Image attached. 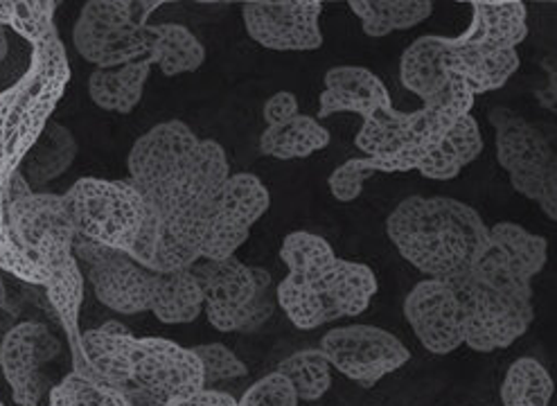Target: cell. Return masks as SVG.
<instances>
[{"instance_id": "obj_1", "label": "cell", "mask_w": 557, "mask_h": 406, "mask_svg": "<svg viewBox=\"0 0 557 406\" xmlns=\"http://www.w3.org/2000/svg\"><path fill=\"white\" fill-rule=\"evenodd\" d=\"M127 170L145 204V226L129 256L153 273L193 269L214 197L231 176L224 147L199 138L183 120H168L134 143Z\"/></svg>"}, {"instance_id": "obj_2", "label": "cell", "mask_w": 557, "mask_h": 406, "mask_svg": "<svg viewBox=\"0 0 557 406\" xmlns=\"http://www.w3.org/2000/svg\"><path fill=\"white\" fill-rule=\"evenodd\" d=\"M281 260L287 275L275 287V300L298 330L359 317L380 290L373 269L336 258L332 244L317 233H289L281 246Z\"/></svg>"}, {"instance_id": "obj_3", "label": "cell", "mask_w": 557, "mask_h": 406, "mask_svg": "<svg viewBox=\"0 0 557 406\" xmlns=\"http://www.w3.org/2000/svg\"><path fill=\"white\" fill-rule=\"evenodd\" d=\"M386 235L413 269L426 278L470 275L483 258L490 226L476 208L451 197H407L386 220Z\"/></svg>"}, {"instance_id": "obj_4", "label": "cell", "mask_w": 557, "mask_h": 406, "mask_svg": "<svg viewBox=\"0 0 557 406\" xmlns=\"http://www.w3.org/2000/svg\"><path fill=\"white\" fill-rule=\"evenodd\" d=\"M71 82V61L59 33L29 54L27 71L0 93V174L16 172L46 132Z\"/></svg>"}, {"instance_id": "obj_5", "label": "cell", "mask_w": 557, "mask_h": 406, "mask_svg": "<svg viewBox=\"0 0 557 406\" xmlns=\"http://www.w3.org/2000/svg\"><path fill=\"white\" fill-rule=\"evenodd\" d=\"M497 161L515 193L531 199L557 222V124L533 122L508 107L490 111Z\"/></svg>"}, {"instance_id": "obj_6", "label": "cell", "mask_w": 557, "mask_h": 406, "mask_svg": "<svg viewBox=\"0 0 557 406\" xmlns=\"http://www.w3.org/2000/svg\"><path fill=\"white\" fill-rule=\"evenodd\" d=\"M472 102L420 107L418 111H377L363 120L355 136L357 149L384 161L393 174L413 172L436 151L460 118L472 113Z\"/></svg>"}, {"instance_id": "obj_7", "label": "cell", "mask_w": 557, "mask_h": 406, "mask_svg": "<svg viewBox=\"0 0 557 406\" xmlns=\"http://www.w3.org/2000/svg\"><path fill=\"white\" fill-rule=\"evenodd\" d=\"M203 290L208 323L220 332H258L275 311L271 294L273 278L262 267L244 264L237 256L228 260H199L193 267Z\"/></svg>"}, {"instance_id": "obj_8", "label": "cell", "mask_w": 557, "mask_h": 406, "mask_svg": "<svg viewBox=\"0 0 557 406\" xmlns=\"http://www.w3.org/2000/svg\"><path fill=\"white\" fill-rule=\"evenodd\" d=\"M163 0H88L82 8L73 44L96 69H120L147 59V25Z\"/></svg>"}, {"instance_id": "obj_9", "label": "cell", "mask_w": 557, "mask_h": 406, "mask_svg": "<svg viewBox=\"0 0 557 406\" xmlns=\"http://www.w3.org/2000/svg\"><path fill=\"white\" fill-rule=\"evenodd\" d=\"M75 235L132 254L143 226L145 204L132 181L84 176L64 193Z\"/></svg>"}, {"instance_id": "obj_10", "label": "cell", "mask_w": 557, "mask_h": 406, "mask_svg": "<svg viewBox=\"0 0 557 406\" xmlns=\"http://www.w3.org/2000/svg\"><path fill=\"white\" fill-rule=\"evenodd\" d=\"M203 389V366L193 348L161 336L136 339L127 391L134 406H165Z\"/></svg>"}, {"instance_id": "obj_11", "label": "cell", "mask_w": 557, "mask_h": 406, "mask_svg": "<svg viewBox=\"0 0 557 406\" xmlns=\"http://www.w3.org/2000/svg\"><path fill=\"white\" fill-rule=\"evenodd\" d=\"M451 285L462 307L466 346L474 353L506 350L533 325V300L487 290L472 275L460 278Z\"/></svg>"}, {"instance_id": "obj_12", "label": "cell", "mask_w": 557, "mask_h": 406, "mask_svg": "<svg viewBox=\"0 0 557 406\" xmlns=\"http://www.w3.org/2000/svg\"><path fill=\"white\" fill-rule=\"evenodd\" d=\"M548 262V242L515 222L490 226V242L476 269V283L499 294L533 300V278Z\"/></svg>"}, {"instance_id": "obj_13", "label": "cell", "mask_w": 557, "mask_h": 406, "mask_svg": "<svg viewBox=\"0 0 557 406\" xmlns=\"http://www.w3.org/2000/svg\"><path fill=\"white\" fill-rule=\"evenodd\" d=\"M73 251L84 267L86 283L104 307L125 317L149 311L159 273L145 269L125 251L82 237H75Z\"/></svg>"}, {"instance_id": "obj_14", "label": "cell", "mask_w": 557, "mask_h": 406, "mask_svg": "<svg viewBox=\"0 0 557 406\" xmlns=\"http://www.w3.org/2000/svg\"><path fill=\"white\" fill-rule=\"evenodd\" d=\"M319 348L334 370L361 389H373L386 374L411 361L405 343L375 325L334 328L323 334Z\"/></svg>"}, {"instance_id": "obj_15", "label": "cell", "mask_w": 557, "mask_h": 406, "mask_svg": "<svg viewBox=\"0 0 557 406\" xmlns=\"http://www.w3.org/2000/svg\"><path fill=\"white\" fill-rule=\"evenodd\" d=\"M271 195L262 179L251 172L231 174L222 190L216 193L206 239L201 248V260H228L237 248L249 239L251 229L269 212Z\"/></svg>"}, {"instance_id": "obj_16", "label": "cell", "mask_w": 557, "mask_h": 406, "mask_svg": "<svg viewBox=\"0 0 557 406\" xmlns=\"http://www.w3.org/2000/svg\"><path fill=\"white\" fill-rule=\"evenodd\" d=\"M321 0H251L242 5L246 35L275 52H309L323 46Z\"/></svg>"}, {"instance_id": "obj_17", "label": "cell", "mask_w": 557, "mask_h": 406, "mask_svg": "<svg viewBox=\"0 0 557 406\" xmlns=\"http://www.w3.org/2000/svg\"><path fill=\"white\" fill-rule=\"evenodd\" d=\"M61 353V341L39 321H23L0 341V368L16 406H41L48 391L44 366Z\"/></svg>"}, {"instance_id": "obj_18", "label": "cell", "mask_w": 557, "mask_h": 406, "mask_svg": "<svg viewBox=\"0 0 557 406\" xmlns=\"http://www.w3.org/2000/svg\"><path fill=\"white\" fill-rule=\"evenodd\" d=\"M75 229L66 210L64 195L29 193L10 210V239L21 262L35 275V285L44 287L41 258L57 239L75 242Z\"/></svg>"}, {"instance_id": "obj_19", "label": "cell", "mask_w": 557, "mask_h": 406, "mask_svg": "<svg viewBox=\"0 0 557 406\" xmlns=\"http://www.w3.org/2000/svg\"><path fill=\"white\" fill-rule=\"evenodd\" d=\"M405 317L431 355H451L466 346L462 307L449 280H420L405 298Z\"/></svg>"}, {"instance_id": "obj_20", "label": "cell", "mask_w": 557, "mask_h": 406, "mask_svg": "<svg viewBox=\"0 0 557 406\" xmlns=\"http://www.w3.org/2000/svg\"><path fill=\"white\" fill-rule=\"evenodd\" d=\"M399 82L416 93L424 107H438L447 102H472L476 96L472 88L454 77L445 66V37H418L399 59Z\"/></svg>"}, {"instance_id": "obj_21", "label": "cell", "mask_w": 557, "mask_h": 406, "mask_svg": "<svg viewBox=\"0 0 557 406\" xmlns=\"http://www.w3.org/2000/svg\"><path fill=\"white\" fill-rule=\"evenodd\" d=\"M71 239L52 242L41 258L44 267V290L48 303L57 315L61 328L69 336V346L73 353V368L82 361V330H79V311L84 303L86 275L73 251Z\"/></svg>"}, {"instance_id": "obj_22", "label": "cell", "mask_w": 557, "mask_h": 406, "mask_svg": "<svg viewBox=\"0 0 557 406\" xmlns=\"http://www.w3.org/2000/svg\"><path fill=\"white\" fill-rule=\"evenodd\" d=\"M317 118L334 113H357L361 120L373 118L377 111L393 109L386 84L363 66H334L323 77Z\"/></svg>"}, {"instance_id": "obj_23", "label": "cell", "mask_w": 557, "mask_h": 406, "mask_svg": "<svg viewBox=\"0 0 557 406\" xmlns=\"http://www.w3.org/2000/svg\"><path fill=\"white\" fill-rule=\"evenodd\" d=\"M136 339L129 328L117 321L86 330L82 332V361L73 370L127 393Z\"/></svg>"}, {"instance_id": "obj_24", "label": "cell", "mask_w": 557, "mask_h": 406, "mask_svg": "<svg viewBox=\"0 0 557 406\" xmlns=\"http://www.w3.org/2000/svg\"><path fill=\"white\" fill-rule=\"evenodd\" d=\"M519 64L517 50H494L472 46L460 37H445V66L454 77L466 82L474 96L504 88Z\"/></svg>"}, {"instance_id": "obj_25", "label": "cell", "mask_w": 557, "mask_h": 406, "mask_svg": "<svg viewBox=\"0 0 557 406\" xmlns=\"http://www.w3.org/2000/svg\"><path fill=\"white\" fill-rule=\"evenodd\" d=\"M472 23L458 35L472 46L517 50L529 39V5L521 0H472Z\"/></svg>"}, {"instance_id": "obj_26", "label": "cell", "mask_w": 557, "mask_h": 406, "mask_svg": "<svg viewBox=\"0 0 557 406\" xmlns=\"http://www.w3.org/2000/svg\"><path fill=\"white\" fill-rule=\"evenodd\" d=\"M147 59L165 77L195 73L206 61V46L190 27L181 23L147 25Z\"/></svg>"}, {"instance_id": "obj_27", "label": "cell", "mask_w": 557, "mask_h": 406, "mask_svg": "<svg viewBox=\"0 0 557 406\" xmlns=\"http://www.w3.org/2000/svg\"><path fill=\"white\" fill-rule=\"evenodd\" d=\"M151 61L140 59L120 69H96L88 77V96L102 111L129 115L143 100Z\"/></svg>"}, {"instance_id": "obj_28", "label": "cell", "mask_w": 557, "mask_h": 406, "mask_svg": "<svg viewBox=\"0 0 557 406\" xmlns=\"http://www.w3.org/2000/svg\"><path fill=\"white\" fill-rule=\"evenodd\" d=\"M77 138L64 124L50 120L46 132L39 136V140L27 151V156L21 163V174L29 183V187L37 193L46 183L59 179L64 174L73 161L77 159Z\"/></svg>"}, {"instance_id": "obj_29", "label": "cell", "mask_w": 557, "mask_h": 406, "mask_svg": "<svg viewBox=\"0 0 557 406\" xmlns=\"http://www.w3.org/2000/svg\"><path fill=\"white\" fill-rule=\"evenodd\" d=\"M483 151V136L479 120L470 113L456 122V127L447 134L443 145L418 165L429 181H451L470 163H474Z\"/></svg>"}, {"instance_id": "obj_30", "label": "cell", "mask_w": 557, "mask_h": 406, "mask_svg": "<svg viewBox=\"0 0 557 406\" xmlns=\"http://www.w3.org/2000/svg\"><path fill=\"white\" fill-rule=\"evenodd\" d=\"M203 290L193 269L159 273L149 311L165 325L193 323L203 311Z\"/></svg>"}, {"instance_id": "obj_31", "label": "cell", "mask_w": 557, "mask_h": 406, "mask_svg": "<svg viewBox=\"0 0 557 406\" xmlns=\"http://www.w3.org/2000/svg\"><path fill=\"white\" fill-rule=\"evenodd\" d=\"M332 136L314 115L298 113L289 122L267 127L260 136V153L277 161L307 159L330 145Z\"/></svg>"}, {"instance_id": "obj_32", "label": "cell", "mask_w": 557, "mask_h": 406, "mask_svg": "<svg viewBox=\"0 0 557 406\" xmlns=\"http://www.w3.org/2000/svg\"><path fill=\"white\" fill-rule=\"evenodd\" d=\"M348 8L361 21L366 37H386L411 29L433 14L431 0H350Z\"/></svg>"}, {"instance_id": "obj_33", "label": "cell", "mask_w": 557, "mask_h": 406, "mask_svg": "<svg viewBox=\"0 0 557 406\" xmlns=\"http://www.w3.org/2000/svg\"><path fill=\"white\" fill-rule=\"evenodd\" d=\"M555 382L546 366L533 357H521L510 364L502 384L504 406H548Z\"/></svg>"}, {"instance_id": "obj_34", "label": "cell", "mask_w": 557, "mask_h": 406, "mask_svg": "<svg viewBox=\"0 0 557 406\" xmlns=\"http://www.w3.org/2000/svg\"><path fill=\"white\" fill-rule=\"evenodd\" d=\"M57 0H0V25L35 48L57 35Z\"/></svg>"}, {"instance_id": "obj_35", "label": "cell", "mask_w": 557, "mask_h": 406, "mask_svg": "<svg viewBox=\"0 0 557 406\" xmlns=\"http://www.w3.org/2000/svg\"><path fill=\"white\" fill-rule=\"evenodd\" d=\"M48 406H134L129 395L107 382L71 370L48 393Z\"/></svg>"}, {"instance_id": "obj_36", "label": "cell", "mask_w": 557, "mask_h": 406, "mask_svg": "<svg viewBox=\"0 0 557 406\" xmlns=\"http://www.w3.org/2000/svg\"><path fill=\"white\" fill-rule=\"evenodd\" d=\"M275 370L285 374L302 402L321 399L332 386V366L321 348L294 353L277 364Z\"/></svg>"}, {"instance_id": "obj_37", "label": "cell", "mask_w": 557, "mask_h": 406, "mask_svg": "<svg viewBox=\"0 0 557 406\" xmlns=\"http://www.w3.org/2000/svg\"><path fill=\"white\" fill-rule=\"evenodd\" d=\"M35 190L29 187L21 170L0 174V271H8L10 275H14L16 280H23L27 285H35V275L29 273V269L21 262L10 239V210L21 197Z\"/></svg>"}, {"instance_id": "obj_38", "label": "cell", "mask_w": 557, "mask_h": 406, "mask_svg": "<svg viewBox=\"0 0 557 406\" xmlns=\"http://www.w3.org/2000/svg\"><path fill=\"white\" fill-rule=\"evenodd\" d=\"M373 174H393V172H391V168L384 161L373 159V156H361V159H350L344 165H338L330 174V179H327L330 193H332V197L336 201L350 204V201L361 197L363 183Z\"/></svg>"}, {"instance_id": "obj_39", "label": "cell", "mask_w": 557, "mask_h": 406, "mask_svg": "<svg viewBox=\"0 0 557 406\" xmlns=\"http://www.w3.org/2000/svg\"><path fill=\"white\" fill-rule=\"evenodd\" d=\"M193 350L203 366L206 389L226 380L246 378V374H249L246 364L231 348H226L224 343H203V346H195Z\"/></svg>"}, {"instance_id": "obj_40", "label": "cell", "mask_w": 557, "mask_h": 406, "mask_svg": "<svg viewBox=\"0 0 557 406\" xmlns=\"http://www.w3.org/2000/svg\"><path fill=\"white\" fill-rule=\"evenodd\" d=\"M237 406H298V393L285 374L273 370L246 389Z\"/></svg>"}, {"instance_id": "obj_41", "label": "cell", "mask_w": 557, "mask_h": 406, "mask_svg": "<svg viewBox=\"0 0 557 406\" xmlns=\"http://www.w3.org/2000/svg\"><path fill=\"white\" fill-rule=\"evenodd\" d=\"M529 39L544 57L557 59V3L529 5Z\"/></svg>"}, {"instance_id": "obj_42", "label": "cell", "mask_w": 557, "mask_h": 406, "mask_svg": "<svg viewBox=\"0 0 557 406\" xmlns=\"http://www.w3.org/2000/svg\"><path fill=\"white\" fill-rule=\"evenodd\" d=\"M298 113H300L298 111V98L289 90L273 93V96L262 107V118L267 122V127H277V124L289 122Z\"/></svg>"}, {"instance_id": "obj_43", "label": "cell", "mask_w": 557, "mask_h": 406, "mask_svg": "<svg viewBox=\"0 0 557 406\" xmlns=\"http://www.w3.org/2000/svg\"><path fill=\"white\" fill-rule=\"evenodd\" d=\"M540 66L546 73V86L535 90V100L540 102L542 109L550 111L557 118V59L542 57Z\"/></svg>"}, {"instance_id": "obj_44", "label": "cell", "mask_w": 557, "mask_h": 406, "mask_svg": "<svg viewBox=\"0 0 557 406\" xmlns=\"http://www.w3.org/2000/svg\"><path fill=\"white\" fill-rule=\"evenodd\" d=\"M165 406H237V399L233 395H228V393H222V391L203 389V391H199L195 395L168 402Z\"/></svg>"}, {"instance_id": "obj_45", "label": "cell", "mask_w": 557, "mask_h": 406, "mask_svg": "<svg viewBox=\"0 0 557 406\" xmlns=\"http://www.w3.org/2000/svg\"><path fill=\"white\" fill-rule=\"evenodd\" d=\"M8 52H10V44H8V33H5V27H3V25H0V64H3V61H5Z\"/></svg>"}, {"instance_id": "obj_46", "label": "cell", "mask_w": 557, "mask_h": 406, "mask_svg": "<svg viewBox=\"0 0 557 406\" xmlns=\"http://www.w3.org/2000/svg\"><path fill=\"white\" fill-rule=\"evenodd\" d=\"M0 406H5V402H3V399H0Z\"/></svg>"}]
</instances>
